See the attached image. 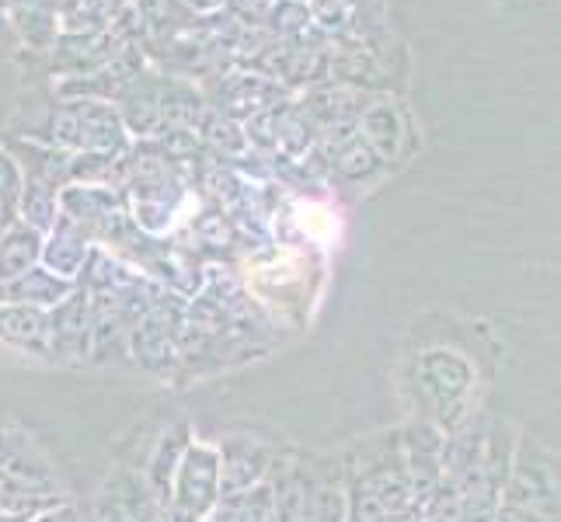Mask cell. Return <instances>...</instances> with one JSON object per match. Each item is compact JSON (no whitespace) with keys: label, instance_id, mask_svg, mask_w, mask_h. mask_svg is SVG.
<instances>
[{"label":"cell","instance_id":"obj_1","mask_svg":"<svg viewBox=\"0 0 561 522\" xmlns=\"http://www.w3.org/2000/svg\"><path fill=\"white\" fill-rule=\"evenodd\" d=\"M84 4H88V0H56V11H64L70 18L73 11H81Z\"/></svg>","mask_w":561,"mask_h":522}]
</instances>
